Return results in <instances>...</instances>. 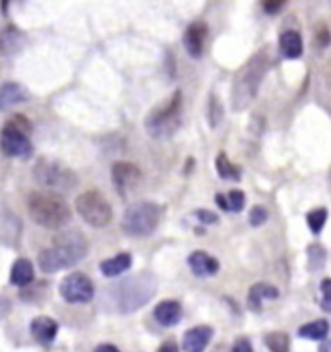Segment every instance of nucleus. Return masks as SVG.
<instances>
[{
    "instance_id": "31",
    "label": "nucleus",
    "mask_w": 331,
    "mask_h": 352,
    "mask_svg": "<svg viewBox=\"0 0 331 352\" xmlns=\"http://www.w3.org/2000/svg\"><path fill=\"white\" fill-rule=\"evenodd\" d=\"M268 219H269V213H268V209L264 208V206H254L252 211H250L248 221L252 227H261Z\"/></svg>"
},
{
    "instance_id": "6",
    "label": "nucleus",
    "mask_w": 331,
    "mask_h": 352,
    "mask_svg": "<svg viewBox=\"0 0 331 352\" xmlns=\"http://www.w3.org/2000/svg\"><path fill=\"white\" fill-rule=\"evenodd\" d=\"M163 209L153 201H138L126 209L122 215V232L134 239H145L153 234L159 227Z\"/></svg>"
},
{
    "instance_id": "18",
    "label": "nucleus",
    "mask_w": 331,
    "mask_h": 352,
    "mask_svg": "<svg viewBox=\"0 0 331 352\" xmlns=\"http://www.w3.org/2000/svg\"><path fill=\"white\" fill-rule=\"evenodd\" d=\"M153 316L163 327H175L182 320V306L178 300H161L156 306Z\"/></svg>"
},
{
    "instance_id": "40",
    "label": "nucleus",
    "mask_w": 331,
    "mask_h": 352,
    "mask_svg": "<svg viewBox=\"0 0 331 352\" xmlns=\"http://www.w3.org/2000/svg\"><path fill=\"white\" fill-rule=\"evenodd\" d=\"M215 204H217L223 211H227V199L223 197V194H217V196H215Z\"/></svg>"
},
{
    "instance_id": "20",
    "label": "nucleus",
    "mask_w": 331,
    "mask_h": 352,
    "mask_svg": "<svg viewBox=\"0 0 331 352\" xmlns=\"http://www.w3.org/2000/svg\"><path fill=\"white\" fill-rule=\"evenodd\" d=\"M279 296V290L268 283H256L248 290V308L250 311L259 314L264 308V300H275Z\"/></svg>"
},
{
    "instance_id": "17",
    "label": "nucleus",
    "mask_w": 331,
    "mask_h": 352,
    "mask_svg": "<svg viewBox=\"0 0 331 352\" xmlns=\"http://www.w3.org/2000/svg\"><path fill=\"white\" fill-rule=\"evenodd\" d=\"M25 47V35L16 25H6L0 32V54L2 56H14Z\"/></svg>"
},
{
    "instance_id": "43",
    "label": "nucleus",
    "mask_w": 331,
    "mask_h": 352,
    "mask_svg": "<svg viewBox=\"0 0 331 352\" xmlns=\"http://www.w3.org/2000/svg\"><path fill=\"white\" fill-rule=\"evenodd\" d=\"M186 163H188V165H186V173H188L190 168H194V159H188Z\"/></svg>"
},
{
    "instance_id": "36",
    "label": "nucleus",
    "mask_w": 331,
    "mask_h": 352,
    "mask_svg": "<svg viewBox=\"0 0 331 352\" xmlns=\"http://www.w3.org/2000/svg\"><path fill=\"white\" fill-rule=\"evenodd\" d=\"M10 311H12L10 298H6V296H2V294H0V320H4Z\"/></svg>"
},
{
    "instance_id": "4",
    "label": "nucleus",
    "mask_w": 331,
    "mask_h": 352,
    "mask_svg": "<svg viewBox=\"0 0 331 352\" xmlns=\"http://www.w3.org/2000/svg\"><path fill=\"white\" fill-rule=\"evenodd\" d=\"M30 217L43 228H63L70 219L72 211L68 201L56 192H33L28 197Z\"/></svg>"
},
{
    "instance_id": "24",
    "label": "nucleus",
    "mask_w": 331,
    "mask_h": 352,
    "mask_svg": "<svg viewBox=\"0 0 331 352\" xmlns=\"http://www.w3.org/2000/svg\"><path fill=\"white\" fill-rule=\"evenodd\" d=\"M328 261V250L321 246L320 242H314L306 248V267L310 273H318L325 267Z\"/></svg>"
},
{
    "instance_id": "28",
    "label": "nucleus",
    "mask_w": 331,
    "mask_h": 352,
    "mask_svg": "<svg viewBox=\"0 0 331 352\" xmlns=\"http://www.w3.org/2000/svg\"><path fill=\"white\" fill-rule=\"evenodd\" d=\"M328 221V209L325 208H318L312 209L310 213L306 215V223H308V228H310L314 234H320L323 230V225Z\"/></svg>"
},
{
    "instance_id": "12",
    "label": "nucleus",
    "mask_w": 331,
    "mask_h": 352,
    "mask_svg": "<svg viewBox=\"0 0 331 352\" xmlns=\"http://www.w3.org/2000/svg\"><path fill=\"white\" fill-rule=\"evenodd\" d=\"M207 39V23L206 21H194L192 25H188V30L184 32L182 43L184 49L192 56V58H200L204 54V47H206Z\"/></svg>"
},
{
    "instance_id": "26",
    "label": "nucleus",
    "mask_w": 331,
    "mask_h": 352,
    "mask_svg": "<svg viewBox=\"0 0 331 352\" xmlns=\"http://www.w3.org/2000/svg\"><path fill=\"white\" fill-rule=\"evenodd\" d=\"M215 168H217V175L225 180H240V166L233 165L231 159L225 151H221L215 159Z\"/></svg>"
},
{
    "instance_id": "1",
    "label": "nucleus",
    "mask_w": 331,
    "mask_h": 352,
    "mask_svg": "<svg viewBox=\"0 0 331 352\" xmlns=\"http://www.w3.org/2000/svg\"><path fill=\"white\" fill-rule=\"evenodd\" d=\"M269 66H271V56H269L268 47L259 49L240 66V70L233 78V89H231V101H233L235 113L248 109L252 101L256 99Z\"/></svg>"
},
{
    "instance_id": "32",
    "label": "nucleus",
    "mask_w": 331,
    "mask_h": 352,
    "mask_svg": "<svg viewBox=\"0 0 331 352\" xmlns=\"http://www.w3.org/2000/svg\"><path fill=\"white\" fill-rule=\"evenodd\" d=\"M196 219L202 225H215L219 221V215L213 211H207V209H197Z\"/></svg>"
},
{
    "instance_id": "30",
    "label": "nucleus",
    "mask_w": 331,
    "mask_h": 352,
    "mask_svg": "<svg viewBox=\"0 0 331 352\" xmlns=\"http://www.w3.org/2000/svg\"><path fill=\"white\" fill-rule=\"evenodd\" d=\"M225 199H227V211H233V213H240L246 204V196L242 190H231Z\"/></svg>"
},
{
    "instance_id": "19",
    "label": "nucleus",
    "mask_w": 331,
    "mask_h": 352,
    "mask_svg": "<svg viewBox=\"0 0 331 352\" xmlns=\"http://www.w3.org/2000/svg\"><path fill=\"white\" fill-rule=\"evenodd\" d=\"M56 333H58V323L49 318V316H37L32 321V335L33 339L41 344H51L56 339Z\"/></svg>"
},
{
    "instance_id": "25",
    "label": "nucleus",
    "mask_w": 331,
    "mask_h": 352,
    "mask_svg": "<svg viewBox=\"0 0 331 352\" xmlns=\"http://www.w3.org/2000/svg\"><path fill=\"white\" fill-rule=\"evenodd\" d=\"M330 333V323L325 320H316L310 323H304L299 327V337L310 339V341H323Z\"/></svg>"
},
{
    "instance_id": "22",
    "label": "nucleus",
    "mask_w": 331,
    "mask_h": 352,
    "mask_svg": "<svg viewBox=\"0 0 331 352\" xmlns=\"http://www.w3.org/2000/svg\"><path fill=\"white\" fill-rule=\"evenodd\" d=\"M130 267H132V254H128V252H120L114 258L103 259L101 265H99V270H101L105 277H118Z\"/></svg>"
},
{
    "instance_id": "9",
    "label": "nucleus",
    "mask_w": 331,
    "mask_h": 352,
    "mask_svg": "<svg viewBox=\"0 0 331 352\" xmlns=\"http://www.w3.org/2000/svg\"><path fill=\"white\" fill-rule=\"evenodd\" d=\"M33 176L35 180L43 184L45 188H51L52 192L58 190V192H66V190H72L78 184V176L74 170H70L68 166L61 165L58 161H47L41 159L35 168H33Z\"/></svg>"
},
{
    "instance_id": "14",
    "label": "nucleus",
    "mask_w": 331,
    "mask_h": 352,
    "mask_svg": "<svg viewBox=\"0 0 331 352\" xmlns=\"http://www.w3.org/2000/svg\"><path fill=\"white\" fill-rule=\"evenodd\" d=\"M188 265L196 277H213L219 273V261L204 250H196L188 256Z\"/></svg>"
},
{
    "instance_id": "16",
    "label": "nucleus",
    "mask_w": 331,
    "mask_h": 352,
    "mask_svg": "<svg viewBox=\"0 0 331 352\" xmlns=\"http://www.w3.org/2000/svg\"><path fill=\"white\" fill-rule=\"evenodd\" d=\"M30 101V91L16 82H6L0 85V111H8L12 107Z\"/></svg>"
},
{
    "instance_id": "38",
    "label": "nucleus",
    "mask_w": 331,
    "mask_h": 352,
    "mask_svg": "<svg viewBox=\"0 0 331 352\" xmlns=\"http://www.w3.org/2000/svg\"><path fill=\"white\" fill-rule=\"evenodd\" d=\"M316 39L320 41L321 47H328V43H330V33H328V28H325V25H321V30Z\"/></svg>"
},
{
    "instance_id": "7",
    "label": "nucleus",
    "mask_w": 331,
    "mask_h": 352,
    "mask_svg": "<svg viewBox=\"0 0 331 352\" xmlns=\"http://www.w3.org/2000/svg\"><path fill=\"white\" fill-rule=\"evenodd\" d=\"M180 114H182V94L175 91L165 104L153 109L145 118V130L156 140H167L175 134L180 126Z\"/></svg>"
},
{
    "instance_id": "8",
    "label": "nucleus",
    "mask_w": 331,
    "mask_h": 352,
    "mask_svg": "<svg viewBox=\"0 0 331 352\" xmlns=\"http://www.w3.org/2000/svg\"><path fill=\"white\" fill-rule=\"evenodd\" d=\"M76 211L87 225L95 228L107 227L113 221V208L109 199L97 190H87L76 197Z\"/></svg>"
},
{
    "instance_id": "42",
    "label": "nucleus",
    "mask_w": 331,
    "mask_h": 352,
    "mask_svg": "<svg viewBox=\"0 0 331 352\" xmlns=\"http://www.w3.org/2000/svg\"><path fill=\"white\" fill-rule=\"evenodd\" d=\"M0 6H2V14H8V6H10V2H0Z\"/></svg>"
},
{
    "instance_id": "41",
    "label": "nucleus",
    "mask_w": 331,
    "mask_h": 352,
    "mask_svg": "<svg viewBox=\"0 0 331 352\" xmlns=\"http://www.w3.org/2000/svg\"><path fill=\"white\" fill-rule=\"evenodd\" d=\"M211 352H231V349H228L227 344H217V346H215Z\"/></svg>"
},
{
    "instance_id": "10",
    "label": "nucleus",
    "mask_w": 331,
    "mask_h": 352,
    "mask_svg": "<svg viewBox=\"0 0 331 352\" xmlns=\"http://www.w3.org/2000/svg\"><path fill=\"white\" fill-rule=\"evenodd\" d=\"M58 292L68 304H87V302L94 300L95 287L87 275H83L80 271H74L61 280Z\"/></svg>"
},
{
    "instance_id": "35",
    "label": "nucleus",
    "mask_w": 331,
    "mask_h": 352,
    "mask_svg": "<svg viewBox=\"0 0 331 352\" xmlns=\"http://www.w3.org/2000/svg\"><path fill=\"white\" fill-rule=\"evenodd\" d=\"M231 352H254V349H252V342L246 337H238L235 344H233Z\"/></svg>"
},
{
    "instance_id": "33",
    "label": "nucleus",
    "mask_w": 331,
    "mask_h": 352,
    "mask_svg": "<svg viewBox=\"0 0 331 352\" xmlns=\"http://www.w3.org/2000/svg\"><path fill=\"white\" fill-rule=\"evenodd\" d=\"M330 287H331V280L330 279L321 280V310H323V311H330L331 310Z\"/></svg>"
},
{
    "instance_id": "15",
    "label": "nucleus",
    "mask_w": 331,
    "mask_h": 352,
    "mask_svg": "<svg viewBox=\"0 0 331 352\" xmlns=\"http://www.w3.org/2000/svg\"><path fill=\"white\" fill-rule=\"evenodd\" d=\"M213 337V327L211 325H196L188 329L182 337V349L186 352H204L207 344Z\"/></svg>"
},
{
    "instance_id": "44",
    "label": "nucleus",
    "mask_w": 331,
    "mask_h": 352,
    "mask_svg": "<svg viewBox=\"0 0 331 352\" xmlns=\"http://www.w3.org/2000/svg\"><path fill=\"white\" fill-rule=\"evenodd\" d=\"M328 349H330V346H328V342H323V344H321V352H328Z\"/></svg>"
},
{
    "instance_id": "34",
    "label": "nucleus",
    "mask_w": 331,
    "mask_h": 352,
    "mask_svg": "<svg viewBox=\"0 0 331 352\" xmlns=\"http://www.w3.org/2000/svg\"><path fill=\"white\" fill-rule=\"evenodd\" d=\"M261 6H264V10L268 12V14H279L285 8V0H266Z\"/></svg>"
},
{
    "instance_id": "21",
    "label": "nucleus",
    "mask_w": 331,
    "mask_h": 352,
    "mask_svg": "<svg viewBox=\"0 0 331 352\" xmlns=\"http://www.w3.org/2000/svg\"><path fill=\"white\" fill-rule=\"evenodd\" d=\"M279 51L285 58L295 60L300 58L304 52V43H302V35L295 30H287L279 35Z\"/></svg>"
},
{
    "instance_id": "27",
    "label": "nucleus",
    "mask_w": 331,
    "mask_h": 352,
    "mask_svg": "<svg viewBox=\"0 0 331 352\" xmlns=\"http://www.w3.org/2000/svg\"><path fill=\"white\" fill-rule=\"evenodd\" d=\"M264 342L269 349V352H289L290 349V339L287 333L283 331H273L268 333L264 337Z\"/></svg>"
},
{
    "instance_id": "3",
    "label": "nucleus",
    "mask_w": 331,
    "mask_h": 352,
    "mask_svg": "<svg viewBox=\"0 0 331 352\" xmlns=\"http://www.w3.org/2000/svg\"><path fill=\"white\" fill-rule=\"evenodd\" d=\"M159 280L151 271H140L114 285L113 294L120 314H134L156 296Z\"/></svg>"
},
{
    "instance_id": "39",
    "label": "nucleus",
    "mask_w": 331,
    "mask_h": 352,
    "mask_svg": "<svg viewBox=\"0 0 331 352\" xmlns=\"http://www.w3.org/2000/svg\"><path fill=\"white\" fill-rule=\"evenodd\" d=\"M94 352H120L114 344H109V342H103V344H99V346H95Z\"/></svg>"
},
{
    "instance_id": "13",
    "label": "nucleus",
    "mask_w": 331,
    "mask_h": 352,
    "mask_svg": "<svg viewBox=\"0 0 331 352\" xmlns=\"http://www.w3.org/2000/svg\"><path fill=\"white\" fill-rule=\"evenodd\" d=\"M21 234V223L8 208L0 209V244L16 248Z\"/></svg>"
},
{
    "instance_id": "5",
    "label": "nucleus",
    "mask_w": 331,
    "mask_h": 352,
    "mask_svg": "<svg viewBox=\"0 0 331 352\" xmlns=\"http://www.w3.org/2000/svg\"><path fill=\"white\" fill-rule=\"evenodd\" d=\"M32 122L23 114H14L0 130V149L6 157L28 159L33 153Z\"/></svg>"
},
{
    "instance_id": "2",
    "label": "nucleus",
    "mask_w": 331,
    "mask_h": 352,
    "mask_svg": "<svg viewBox=\"0 0 331 352\" xmlns=\"http://www.w3.org/2000/svg\"><path fill=\"white\" fill-rule=\"evenodd\" d=\"M85 256H87V240L82 232L70 230L58 234L49 248L43 250L39 256V267L45 273H56L78 265Z\"/></svg>"
},
{
    "instance_id": "23",
    "label": "nucleus",
    "mask_w": 331,
    "mask_h": 352,
    "mask_svg": "<svg viewBox=\"0 0 331 352\" xmlns=\"http://www.w3.org/2000/svg\"><path fill=\"white\" fill-rule=\"evenodd\" d=\"M33 277H35V267L33 263L28 258H20L14 261L10 271V283L14 287H28L30 283H33Z\"/></svg>"
},
{
    "instance_id": "37",
    "label": "nucleus",
    "mask_w": 331,
    "mask_h": 352,
    "mask_svg": "<svg viewBox=\"0 0 331 352\" xmlns=\"http://www.w3.org/2000/svg\"><path fill=\"white\" fill-rule=\"evenodd\" d=\"M157 352H180L178 351V344H176V341H165L159 349H157Z\"/></svg>"
},
{
    "instance_id": "11",
    "label": "nucleus",
    "mask_w": 331,
    "mask_h": 352,
    "mask_svg": "<svg viewBox=\"0 0 331 352\" xmlns=\"http://www.w3.org/2000/svg\"><path fill=\"white\" fill-rule=\"evenodd\" d=\"M111 176H113L114 188L125 196L126 192L134 190L140 182H142V170L130 163V161H116L111 168Z\"/></svg>"
},
{
    "instance_id": "29",
    "label": "nucleus",
    "mask_w": 331,
    "mask_h": 352,
    "mask_svg": "<svg viewBox=\"0 0 331 352\" xmlns=\"http://www.w3.org/2000/svg\"><path fill=\"white\" fill-rule=\"evenodd\" d=\"M223 120V107L219 103L215 95H209V104H207V122L211 128H217L219 122Z\"/></svg>"
}]
</instances>
